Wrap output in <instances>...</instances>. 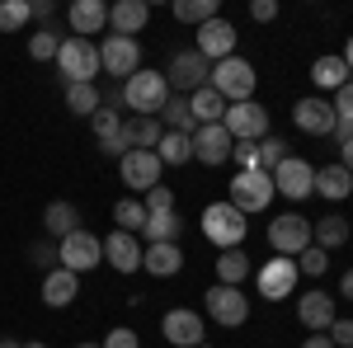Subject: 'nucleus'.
Masks as SVG:
<instances>
[{
    "mask_svg": "<svg viewBox=\"0 0 353 348\" xmlns=\"http://www.w3.org/2000/svg\"><path fill=\"white\" fill-rule=\"evenodd\" d=\"M203 348H208V344H203Z\"/></svg>",
    "mask_w": 353,
    "mask_h": 348,
    "instance_id": "58",
    "label": "nucleus"
},
{
    "mask_svg": "<svg viewBox=\"0 0 353 348\" xmlns=\"http://www.w3.org/2000/svg\"><path fill=\"white\" fill-rule=\"evenodd\" d=\"M250 19H254V24H273V19H278V0H254V5H250Z\"/></svg>",
    "mask_w": 353,
    "mask_h": 348,
    "instance_id": "46",
    "label": "nucleus"
},
{
    "mask_svg": "<svg viewBox=\"0 0 353 348\" xmlns=\"http://www.w3.org/2000/svg\"><path fill=\"white\" fill-rule=\"evenodd\" d=\"M283 161H288V141H283V136H264V141H259V170L273 174Z\"/></svg>",
    "mask_w": 353,
    "mask_h": 348,
    "instance_id": "40",
    "label": "nucleus"
},
{
    "mask_svg": "<svg viewBox=\"0 0 353 348\" xmlns=\"http://www.w3.org/2000/svg\"><path fill=\"white\" fill-rule=\"evenodd\" d=\"M0 348H24V344H14V339H0Z\"/></svg>",
    "mask_w": 353,
    "mask_h": 348,
    "instance_id": "55",
    "label": "nucleus"
},
{
    "mask_svg": "<svg viewBox=\"0 0 353 348\" xmlns=\"http://www.w3.org/2000/svg\"><path fill=\"white\" fill-rule=\"evenodd\" d=\"M141 268H146L151 278H174V273L184 268V249H179V245H146V249H141Z\"/></svg>",
    "mask_w": 353,
    "mask_h": 348,
    "instance_id": "25",
    "label": "nucleus"
},
{
    "mask_svg": "<svg viewBox=\"0 0 353 348\" xmlns=\"http://www.w3.org/2000/svg\"><path fill=\"white\" fill-rule=\"evenodd\" d=\"M292 123H297L301 132H311V136H334V104L330 99H321V94H306V99H297L292 104Z\"/></svg>",
    "mask_w": 353,
    "mask_h": 348,
    "instance_id": "16",
    "label": "nucleus"
},
{
    "mask_svg": "<svg viewBox=\"0 0 353 348\" xmlns=\"http://www.w3.org/2000/svg\"><path fill=\"white\" fill-rule=\"evenodd\" d=\"M66 19H71V33H76V38H94V33L109 28V5H104V0H76V5L66 10Z\"/></svg>",
    "mask_w": 353,
    "mask_h": 348,
    "instance_id": "22",
    "label": "nucleus"
},
{
    "mask_svg": "<svg viewBox=\"0 0 353 348\" xmlns=\"http://www.w3.org/2000/svg\"><path fill=\"white\" fill-rule=\"evenodd\" d=\"M339 292H344V301H353V268L339 278Z\"/></svg>",
    "mask_w": 353,
    "mask_h": 348,
    "instance_id": "53",
    "label": "nucleus"
},
{
    "mask_svg": "<svg viewBox=\"0 0 353 348\" xmlns=\"http://www.w3.org/2000/svg\"><path fill=\"white\" fill-rule=\"evenodd\" d=\"M339 57L349 61V71H353V38H349V43H344V52H339Z\"/></svg>",
    "mask_w": 353,
    "mask_h": 348,
    "instance_id": "54",
    "label": "nucleus"
},
{
    "mask_svg": "<svg viewBox=\"0 0 353 348\" xmlns=\"http://www.w3.org/2000/svg\"><path fill=\"white\" fill-rule=\"evenodd\" d=\"M236 212H264L273 203V174L264 170H236V179H231V198H226Z\"/></svg>",
    "mask_w": 353,
    "mask_h": 348,
    "instance_id": "6",
    "label": "nucleus"
},
{
    "mask_svg": "<svg viewBox=\"0 0 353 348\" xmlns=\"http://www.w3.org/2000/svg\"><path fill=\"white\" fill-rule=\"evenodd\" d=\"M141 249L146 245L128 236V231H109L104 236V264H113V273H137L141 268Z\"/></svg>",
    "mask_w": 353,
    "mask_h": 348,
    "instance_id": "19",
    "label": "nucleus"
},
{
    "mask_svg": "<svg viewBox=\"0 0 353 348\" xmlns=\"http://www.w3.org/2000/svg\"><path fill=\"white\" fill-rule=\"evenodd\" d=\"M198 226H203V236L217 245V249H241L245 231H250V226H245V212H236L231 203H208Z\"/></svg>",
    "mask_w": 353,
    "mask_h": 348,
    "instance_id": "4",
    "label": "nucleus"
},
{
    "mask_svg": "<svg viewBox=\"0 0 353 348\" xmlns=\"http://www.w3.org/2000/svg\"><path fill=\"white\" fill-rule=\"evenodd\" d=\"M325 268H330V254H325V249H316V245L297 254V273H306V278H321Z\"/></svg>",
    "mask_w": 353,
    "mask_h": 348,
    "instance_id": "42",
    "label": "nucleus"
},
{
    "mask_svg": "<svg viewBox=\"0 0 353 348\" xmlns=\"http://www.w3.org/2000/svg\"><path fill=\"white\" fill-rule=\"evenodd\" d=\"M76 348H104V344H76Z\"/></svg>",
    "mask_w": 353,
    "mask_h": 348,
    "instance_id": "56",
    "label": "nucleus"
},
{
    "mask_svg": "<svg viewBox=\"0 0 353 348\" xmlns=\"http://www.w3.org/2000/svg\"><path fill=\"white\" fill-rule=\"evenodd\" d=\"M66 108L76 113V118H94L99 113V85H66Z\"/></svg>",
    "mask_w": 353,
    "mask_h": 348,
    "instance_id": "35",
    "label": "nucleus"
},
{
    "mask_svg": "<svg viewBox=\"0 0 353 348\" xmlns=\"http://www.w3.org/2000/svg\"><path fill=\"white\" fill-rule=\"evenodd\" d=\"M212 76V61L198 52H174L170 57V66H165V81H170V94H193V90H203Z\"/></svg>",
    "mask_w": 353,
    "mask_h": 348,
    "instance_id": "7",
    "label": "nucleus"
},
{
    "mask_svg": "<svg viewBox=\"0 0 353 348\" xmlns=\"http://www.w3.org/2000/svg\"><path fill=\"white\" fill-rule=\"evenodd\" d=\"M28 259H33V264L38 268H48V273H52V264H57V245H33V249H28Z\"/></svg>",
    "mask_w": 353,
    "mask_h": 348,
    "instance_id": "48",
    "label": "nucleus"
},
{
    "mask_svg": "<svg viewBox=\"0 0 353 348\" xmlns=\"http://www.w3.org/2000/svg\"><path fill=\"white\" fill-rule=\"evenodd\" d=\"M170 10H174V19H179V24H193V28H203L208 19H217V14H221L217 0H174Z\"/></svg>",
    "mask_w": 353,
    "mask_h": 348,
    "instance_id": "33",
    "label": "nucleus"
},
{
    "mask_svg": "<svg viewBox=\"0 0 353 348\" xmlns=\"http://www.w3.org/2000/svg\"><path fill=\"white\" fill-rule=\"evenodd\" d=\"M301 348H334V344H330V334H311V339H301Z\"/></svg>",
    "mask_w": 353,
    "mask_h": 348,
    "instance_id": "52",
    "label": "nucleus"
},
{
    "mask_svg": "<svg viewBox=\"0 0 353 348\" xmlns=\"http://www.w3.org/2000/svg\"><path fill=\"white\" fill-rule=\"evenodd\" d=\"M33 5V19H52V0H28Z\"/></svg>",
    "mask_w": 353,
    "mask_h": 348,
    "instance_id": "49",
    "label": "nucleus"
},
{
    "mask_svg": "<svg viewBox=\"0 0 353 348\" xmlns=\"http://www.w3.org/2000/svg\"><path fill=\"white\" fill-rule=\"evenodd\" d=\"M273 193H283L292 203H306L316 193V165L301 161V156H288V161L273 170Z\"/></svg>",
    "mask_w": 353,
    "mask_h": 348,
    "instance_id": "9",
    "label": "nucleus"
},
{
    "mask_svg": "<svg viewBox=\"0 0 353 348\" xmlns=\"http://www.w3.org/2000/svg\"><path fill=\"white\" fill-rule=\"evenodd\" d=\"M208 85L217 90L226 104H245V99H254V85H259V76H254V66H250L245 57H226V61H212V76H208Z\"/></svg>",
    "mask_w": 353,
    "mask_h": 348,
    "instance_id": "3",
    "label": "nucleus"
},
{
    "mask_svg": "<svg viewBox=\"0 0 353 348\" xmlns=\"http://www.w3.org/2000/svg\"><path fill=\"white\" fill-rule=\"evenodd\" d=\"M43 226H48V236H52V240H66L71 231H81V212H76V203H48Z\"/></svg>",
    "mask_w": 353,
    "mask_h": 348,
    "instance_id": "31",
    "label": "nucleus"
},
{
    "mask_svg": "<svg viewBox=\"0 0 353 348\" xmlns=\"http://www.w3.org/2000/svg\"><path fill=\"white\" fill-rule=\"evenodd\" d=\"M311 245L316 249H339V245H349V221L339 212H330V216H321V221H311Z\"/></svg>",
    "mask_w": 353,
    "mask_h": 348,
    "instance_id": "28",
    "label": "nucleus"
},
{
    "mask_svg": "<svg viewBox=\"0 0 353 348\" xmlns=\"http://www.w3.org/2000/svg\"><path fill=\"white\" fill-rule=\"evenodd\" d=\"M316 193L321 198H330V203H344V198H353V174L344 170V165H321L316 170Z\"/></svg>",
    "mask_w": 353,
    "mask_h": 348,
    "instance_id": "26",
    "label": "nucleus"
},
{
    "mask_svg": "<svg viewBox=\"0 0 353 348\" xmlns=\"http://www.w3.org/2000/svg\"><path fill=\"white\" fill-rule=\"evenodd\" d=\"M118 174H123V184L137 188V193H151V188L161 184V174H165V165L156 151H128L123 161H118Z\"/></svg>",
    "mask_w": 353,
    "mask_h": 348,
    "instance_id": "14",
    "label": "nucleus"
},
{
    "mask_svg": "<svg viewBox=\"0 0 353 348\" xmlns=\"http://www.w3.org/2000/svg\"><path fill=\"white\" fill-rule=\"evenodd\" d=\"M57 71H61L66 85H94V76H99V43L94 38H61Z\"/></svg>",
    "mask_w": 353,
    "mask_h": 348,
    "instance_id": "2",
    "label": "nucleus"
},
{
    "mask_svg": "<svg viewBox=\"0 0 353 348\" xmlns=\"http://www.w3.org/2000/svg\"><path fill=\"white\" fill-rule=\"evenodd\" d=\"M349 81H353V71L339 52H325V57L311 61V85H316V90H330V94H334V90H344Z\"/></svg>",
    "mask_w": 353,
    "mask_h": 348,
    "instance_id": "24",
    "label": "nucleus"
},
{
    "mask_svg": "<svg viewBox=\"0 0 353 348\" xmlns=\"http://www.w3.org/2000/svg\"><path fill=\"white\" fill-rule=\"evenodd\" d=\"M325 334H330V344H334V348H353V320H334Z\"/></svg>",
    "mask_w": 353,
    "mask_h": 348,
    "instance_id": "45",
    "label": "nucleus"
},
{
    "mask_svg": "<svg viewBox=\"0 0 353 348\" xmlns=\"http://www.w3.org/2000/svg\"><path fill=\"white\" fill-rule=\"evenodd\" d=\"M104 348H141V339H137V329H128V325H113L109 334H104Z\"/></svg>",
    "mask_w": 353,
    "mask_h": 348,
    "instance_id": "44",
    "label": "nucleus"
},
{
    "mask_svg": "<svg viewBox=\"0 0 353 348\" xmlns=\"http://www.w3.org/2000/svg\"><path fill=\"white\" fill-rule=\"evenodd\" d=\"M141 236H146V245H179V236H184V216H179V212L146 216Z\"/></svg>",
    "mask_w": 353,
    "mask_h": 348,
    "instance_id": "32",
    "label": "nucleus"
},
{
    "mask_svg": "<svg viewBox=\"0 0 353 348\" xmlns=\"http://www.w3.org/2000/svg\"><path fill=\"white\" fill-rule=\"evenodd\" d=\"M165 99H170V81H165V71H137L123 81V104L132 108V118H161Z\"/></svg>",
    "mask_w": 353,
    "mask_h": 348,
    "instance_id": "1",
    "label": "nucleus"
},
{
    "mask_svg": "<svg viewBox=\"0 0 353 348\" xmlns=\"http://www.w3.org/2000/svg\"><path fill=\"white\" fill-rule=\"evenodd\" d=\"M231 132L221 127V123H212V127H198L193 132V161H203V165H226L231 161Z\"/></svg>",
    "mask_w": 353,
    "mask_h": 348,
    "instance_id": "20",
    "label": "nucleus"
},
{
    "mask_svg": "<svg viewBox=\"0 0 353 348\" xmlns=\"http://www.w3.org/2000/svg\"><path fill=\"white\" fill-rule=\"evenodd\" d=\"M330 104H334V118H353V81L344 85V90H334Z\"/></svg>",
    "mask_w": 353,
    "mask_h": 348,
    "instance_id": "47",
    "label": "nucleus"
},
{
    "mask_svg": "<svg viewBox=\"0 0 353 348\" xmlns=\"http://www.w3.org/2000/svg\"><path fill=\"white\" fill-rule=\"evenodd\" d=\"M156 156H161V165H189V156H193V136H184V132H165V136H161V146H156Z\"/></svg>",
    "mask_w": 353,
    "mask_h": 348,
    "instance_id": "37",
    "label": "nucleus"
},
{
    "mask_svg": "<svg viewBox=\"0 0 353 348\" xmlns=\"http://www.w3.org/2000/svg\"><path fill=\"white\" fill-rule=\"evenodd\" d=\"M189 113H193L198 127H212V123L226 118V99H221L212 85H203V90H193V94H189Z\"/></svg>",
    "mask_w": 353,
    "mask_h": 348,
    "instance_id": "27",
    "label": "nucleus"
},
{
    "mask_svg": "<svg viewBox=\"0 0 353 348\" xmlns=\"http://www.w3.org/2000/svg\"><path fill=\"white\" fill-rule=\"evenodd\" d=\"M269 245H273V254L297 259L301 249H311V221H306L301 212H283L269 226Z\"/></svg>",
    "mask_w": 353,
    "mask_h": 348,
    "instance_id": "10",
    "label": "nucleus"
},
{
    "mask_svg": "<svg viewBox=\"0 0 353 348\" xmlns=\"http://www.w3.org/2000/svg\"><path fill=\"white\" fill-rule=\"evenodd\" d=\"M123 136H128L132 151H156L165 127H161V118H128V123H123Z\"/></svg>",
    "mask_w": 353,
    "mask_h": 348,
    "instance_id": "29",
    "label": "nucleus"
},
{
    "mask_svg": "<svg viewBox=\"0 0 353 348\" xmlns=\"http://www.w3.org/2000/svg\"><path fill=\"white\" fill-rule=\"evenodd\" d=\"M24 348H48V344H24Z\"/></svg>",
    "mask_w": 353,
    "mask_h": 348,
    "instance_id": "57",
    "label": "nucleus"
},
{
    "mask_svg": "<svg viewBox=\"0 0 353 348\" xmlns=\"http://www.w3.org/2000/svg\"><path fill=\"white\" fill-rule=\"evenodd\" d=\"M28 19H33L28 0H0V33H19Z\"/></svg>",
    "mask_w": 353,
    "mask_h": 348,
    "instance_id": "38",
    "label": "nucleus"
},
{
    "mask_svg": "<svg viewBox=\"0 0 353 348\" xmlns=\"http://www.w3.org/2000/svg\"><path fill=\"white\" fill-rule=\"evenodd\" d=\"M297 320H301V329H311V334H325L330 325L339 320V311H334V296L330 292H301V301H297Z\"/></svg>",
    "mask_w": 353,
    "mask_h": 348,
    "instance_id": "18",
    "label": "nucleus"
},
{
    "mask_svg": "<svg viewBox=\"0 0 353 348\" xmlns=\"http://www.w3.org/2000/svg\"><path fill=\"white\" fill-rule=\"evenodd\" d=\"M146 24H151V5L146 0H113L109 5V28L118 38H137Z\"/></svg>",
    "mask_w": 353,
    "mask_h": 348,
    "instance_id": "21",
    "label": "nucleus"
},
{
    "mask_svg": "<svg viewBox=\"0 0 353 348\" xmlns=\"http://www.w3.org/2000/svg\"><path fill=\"white\" fill-rule=\"evenodd\" d=\"M221 127L231 132V141H264L269 136V108L245 99V104H226V118Z\"/></svg>",
    "mask_w": 353,
    "mask_h": 348,
    "instance_id": "8",
    "label": "nucleus"
},
{
    "mask_svg": "<svg viewBox=\"0 0 353 348\" xmlns=\"http://www.w3.org/2000/svg\"><path fill=\"white\" fill-rule=\"evenodd\" d=\"M198 52L208 57V61H226V57H236V24L231 19H208V24L198 28Z\"/></svg>",
    "mask_w": 353,
    "mask_h": 348,
    "instance_id": "17",
    "label": "nucleus"
},
{
    "mask_svg": "<svg viewBox=\"0 0 353 348\" xmlns=\"http://www.w3.org/2000/svg\"><path fill=\"white\" fill-rule=\"evenodd\" d=\"M245 278H250V259H245V249H221V254H217V283L241 287Z\"/></svg>",
    "mask_w": 353,
    "mask_h": 348,
    "instance_id": "34",
    "label": "nucleus"
},
{
    "mask_svg": "<svg viewBox=\"0 0 353 348\" xmlns=\"http://www.w3.org/2000/svg\"><path fill=\"white\" fill-rule=\"evenodd\" d=\"M339 165L353 174V141H339Z\"/></svg>",
    "mask_w": 353,
    "mask_h": 348,
    "instance_id": "51",
    "label": "nucleus"
},
{
    "mask_svg": "<svg viewBox=\"0 0 353 348\" xmlns=\"http://www.w3.org/2000/svg\"><path fill=\"white\" fill-rule=\"evenodd\" d=\"M113 226L128 231V236H141V226H146V207H141V198H123V203H113Z\"/></svg>",
    "mask_w": 353,
    "mask_h": 348,
    "instance_id": "36",
    "label": "nucleus"
},
{
    "mask_svg": "<svg viewBox=\"0 0 353 348\" xmlns=\"http://www.w3.org/2000/svg\"><path fill=\"white\" fill-rule=\"evenodd\" d=\"M231 161H236V170H259V141H236Z\"/></svg>",
    "mask_w": 353,
    "mask_h": 348,
    "instance_id": "43",
    "label": "nucleus"
},
{
    "mask_svg": "<svg viewBox=\"0 0 353 348\" xmlns=\"http://www.w3.org/2000/svg\"><path fill=\"white\" fill-rule=\"evenodd\" d=\"M208 316L221 325V329H236V325H245L250 320V301H245V292L241 287H226V283H212L208 287Z\"/></svg>",
    "mask_w": 353,
    "mask_h": 348,
    "instance_id": "11",
    "label": "nucleus"
},
{
    "mask_svg": "<svg viewBox=\"0 0 353 348\" xmlns=\"http://www.w3.org/2000/svg\"><path fill=\"white\" fill-rule=\"evenodd\" d=\"M161 334H165V339H170L174 348H203V339H208V329H203V316H198V311H189V306H174V311H165Z\"/></svg>",
    "mask_w": 353,
    "mask_h": 348,
    "instance_id": "15",
    "label": "nucleus"
},
{
    "mask_svg": "<svg viewBox=\"0 0 353 348\" xmlns=\"http://www.w3.org/2000/svg\"><path fill=\"white\" fill-rule=\"evenodd\" d=\"M43 301H48L52 311L71 306V301H81V278H76L71 268H61V264H57L52 273H43Z\"/></svg>",
    "mask_w": 353,
    "mask_h": 348,
    "instance_id": "23",
    "label": "nucleus"
},
{
    "mask_svg": "<svg viewBox=\"0 0 353 348\" xmlns=\"http://www.w3.org/2000/svg\"><path fill=\"white\" fill-rule=\"evenodd\" d=\"M161 127H165V132H184V136L198 132V123H193V113H189V94H170V99H165Z\"/></svg>",
    "mask_w": 353,
    "mask_h": 348,
    "instance_id": "30",
    "label": "nucleus"
},
{
    "mask_svg": "<svg viewBox=\"0 0 353 348\" xmlns=\"http://www.w3.org/2000/svg\"><path fill=\"white\" fill-rule=\"evenodd\" d=\"M57 264L71 268V273L81 278V273H90V268L104 264V240H99L94 231H85V226H81V231H71L66 240H57Z\"/></svg>",
    "mask_w": 353,
    "mask_h": 348,
    "instance_id": "5",
    "label": "nucleus"
},
{
    "mask_svg": "<svg viewBox=\"0 0 353 348\" xmlns=\"http://www.w3.org/2000/svg\"><path fill=\"white\" fill-rule=\"evenodd\" d=\"M297 259H283V254H273L269 264L254 273V283H259V296L264 301H283V296H292V287H297Z\"/></svg>",
    "mask_w": 353,
    "mask_h": 348,
    "instance_id": "13",
    "label": "nucleus"
},
{
    "mask_svg": "<svg viewBox=\"0 0 353 348\" xmlns=\"http://www.w3.org/2000/svg\"><path fill=\"white\" fill-rule=\"evenodd\" d=\"M57 48H61V38H57L52 28H38V33L28 38V57H33V61H57Z\"/></svg>",
    "mask_w": 353,
    "mask_h": 348,
    "instance_id": "39",
    "label": "nucleus"
},
{
    "mask_svg": "<svg viewBox=\"0 0 353 348\" xmlns=\"http://www.w3.org/2000/svg\"><path fill=\"white\" fill-rule=\"evenodd\" d=\"M334 136H339V141H353V118H339V123H334Z\"/></svg>",
    "mask_w": 353,
    "mask_h": 348,
    "instance_id": "50",
    "label": "nucleus"
},
{
    "mask_svg": "<svg viewBox=\"0 0 353 348\" xmlns=\"http://www.w3.org/2000/svg\"><path fill=\"white\" fill-rule=\"evenodd\" d=\"M141 207H146V216H165V212H174V188H151L146 198H141Z\"/></svg>",
    "mask_w": 353,
    "mask_h": 348,
    "instance_id": "41",
    "label": "nucleus"
},
{
    "mask_svg": "<svg viewBox=\"0 0 353 348\" xmlns=\"http://www.w3.org/2000/svg\"><path fill=\"white\" fill-rule=\"evenodd\" d=\"M99 71L123 76V81L137 76V71H141V43H137V38H118V33L104 38V43H99Z\"/></svg>",
    "mask_w": 353,
    "mask_h": 348,
    "instance_id": "12",
    "label": "nucleus"
}]
</instances>
